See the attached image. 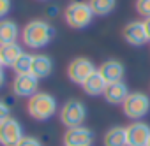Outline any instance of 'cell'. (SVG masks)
Here are the masks:
<instances>
[{
  "instance_id": "1",
  "label": "cell",
  "mask_w": 150,
  "mask_h": 146,
  "mask_svg": "<svg viewBox=\"0 0 150 146\" xmlns=\"http://www.w3.org/2000/svg\"><path fill=\"white\" fill-rule=\"evenodd\" d=\"M53 37H55V28L44 20H30L21 32L23 44L32 49L48 46L53 41Z\"/></svg>"
},
{
  "instance_id": "2",
  "label": "cell",
  "mask_w": 150,
  "mask_h": 146,
  "mask_svg": "<svg viewBox=\"0 0 150 146\" xmlns=\"http://www.w3.org/2000/svg\"><path fill=\"white\" fill-rule=\"evenodd\" d=\"M27 111L34 120L46 121L57 113V99L48 92H37L28 99Z\"/></svg>"
},
{
  "instance_id": "3",
  "label": "cell",
  "mask_w": 150,
  "mask_h": 146,
  "mask_svg": "<svg viewBox=\"0 0 150 146\" xmlns=\"http://www.w3.org/2000/svg\"><path fill=\"white\" fill-rule=\"evenodd\" d=\"M94 13L88 6V2H71L65 11H64V20L65 23L74 28V30H81V28H87L92 20H94Z\"/></svg>"
},
{
  "instance_id": "4",
  "label": "cell",
  "mask_w": 150,
  "mask_h": 146,
  "mask_svg": "<svg viewBox=\"0 0 150 146\" xmlns=\"http://www.w3.org/2000/svg\"><path fill=\"white\" fill-rule=\"evenodd\" d=\"M122 111L132 121L145 118L150 111V95L145 92H131L122 104Z\"/></svg>"
},
{
  "instance_id": "5",
  "label": "cell",
  "mask_w": 150,
  "mask_h": 146,
  "mask_svg": "<svg viewBox=\"0 0 150 146\" xmlns=\"http://www.w3.org/2000/svg\"><path fill=\"white\" fill-rule=\"evenodd\" d=\"M58 118L64 127L72 128V127H80L87 120V107L80 99H69L58 113Z\"/></svg>"
},
{
  "instance_id": "6",
  "label": "cell",
  "mask_w": 150,
  "mask_h": 146,
  "mask_svg": "<svg viewBox=\"0 0 150 146\" xmlns=\"http://www.w3.org/2000/svg\"><path fill=\"white\" fill-rule=\"evenodd\" d=\"M94 72H97L94 62L87 56H76V58H72L67 65V76L69 79L74 83V85H83Z\"/></svg>"
},
{
  "instance_id": "7",
  "label": "cell",
  "mask_w": 150,
  "mask_h": 146,
  "mask_svg": "<svg viewBox=\"0 0 150 146\" xmlns=\"http://www.w3.org/2000/svg\"><path fill=\"white\" fill-rule=\"evenodd\" d=\"M23 135V127L16 118L9 116L0 123V146H16Z\"/></svg>"
},
{
  "instance_id": "8",
  "label": "cell",
  "mask_w": 150,
  "mask_h": 146,
  "mask_svg": "<svg viewBox=\"0 0 150 146\" xmlns=\"http://www.w3.org/2000/svg\"><path fill=\"white\" fill-rule=\"evenodd\" d=\"M127 146H146L150 141V125L143 120L131 121L125 127Z\"/></svg>"
},
{
  "instance_id": "9",
  "label": "cell",
  "mask_w": 150,
  "mask_h": 146,
  "mask_svg": "<svg viewBox=\"0 0 150 146\" xmlns=\"http://www.w3.org/2000/svg\"><path fill=\"white\" fill-rule=\"evenodd\" d=\"M122 37L124 41L129 44V46H145L150 39H148V34H146V28H145V23L136 20V21H129L124 28H122Z\"/></svg>"
},
{
  "instance_id": "10",
  "label": "cell",
  "mask_w": 150,
  "mask_h": 146,
  "mask_svg": "<svg viewBox=\"0 0 150 146\" xmlns=\"http://www.w3.org/2000/svg\"><path fill=\"white\" fill-rule=\"evenodd\" d=\"M13 92L18 97L30 99L34 93L39 92V79L34 74H16L13 79Z\"/></svg>"
},
{
  "instance_id": "11",
  "label": "cell",
  "mask_w": 150,
  "mask_h": 146,
  "mask_svg": "<svg viewBox=\"0 0 150 146\" xmlns=\"http://www.w3.org/2000/svg\"><path fill=\"white\" fill-rule=\"evenodd\" d=\"M94 132L88 127H72L64 134V146H92Z\"/></svg>"
},
{
  "instance_id": "12",
  "label": "cell",
  "mask_w": 150,
  "mask_h": 146,
  "mask_svg": "<svg viewBox=\"0 0 150 146\" xmlns=\"http://www.w3.org/2000/svg\"><path fill=\"white\" fill-rule=\"evenodd\" d=\"M97 72L106 79V83H118V81H124V76H125V67L120 60L117 58H110L106 62H103L97 69Z\"/></svg>"
},
{
  "instance_id": "13",
  "label": "cell",
  "mask_w": 150,
  "mask_h": 146,
  "mask_svg": "<svg viewBox=\"0 0 150 146\" xmlns=\"http://www.w3.org/2000/svg\"><path fill=\"white\" fill-rule=\"evenodd\" d=\"M129 93H131V92H129V86H127L124 81H118V83H110V85L106 86L103 97H104V100H106L108 104L122 106Z\"/></svg>"
},
{
  "instance_id": "14",
  "label": "cell",
  "mask_w": 150,
  "mask_h": 146,
  "mask_svg": "<svg viewBox=\"0 0 150 146\" xmlns=\"http://www.w3.org/2000/svg\"><path fill=\"white\" fill-rule=\"evenodd\" d=\"M20 35H21V32L14 20H7V18L0 20V46L18 42Z\"/></svg>"
},
{
  "instance_id": "15",
  "label": "cell",
  "mask_w": 150,
  "mask_h": 146,
  "mask_svg": "<svg viewBox=\"0 0 150 146\" xmlns=\"http://www.w3.org/2000/svg\"><path fill=\"white\" fill-rule=\"evenodd\" d=\"M51 72H53V60L48 55H42V53L34 55L30 74H34L37 79H42V78H48Z\"/></svg>"
},
{
  "instance_id": "16",
  "label": "cell",
  "mask_w": 150,
  "mask_h": 146,
  "mask_svg": "<svg viewBox=\"0 0 150 146\" xmlns=\"http://www.w3.org/2000/svg\"><path fill=\"white\" fill-rule=\"evenodd\" d=\"M103 144L104 146H127L125 127H122V125L110 127L103 135Z\"/></svg>"
},
{
  "instance_id": "17",
  "label": "cell",
  "mask_w": 150,
  "mask_h": 146,
  "mask_svg": "<svg viewBox=\"0 0 150 146\" xmlns=\"http://www.w3.org/2000/svg\"><path fill=\"white\" fill-rule=\"evenodd\" d=\"M106 86H108V83H106V79L99 74V72H94V74L81 85L83 92H85L87 95H90V97H99V95H103L104 90H106Z\"/></svg>"
},
{
  "instance_id": "18",
  "label": "cell",
  "mask_w": 150,
  "mask_h": 146,
  "mask_svg": "<svg viewBox=\"0 0 150 146\" xmlns=\"http://www.w3.org/2000/svg\"><path fill=\"white\" fill-rule=\"evenodd\" d=\"M23 53L21 46L18 42H13V44H4L0 46V58H2V63L4 67H13L14 62L20 58V55Z\"/></svg>"
},
{
  "instance_id": "19",
  "label": "cell",
  "mask_w": 150,
  "mask_h": 146,
  "mask_svg": "<svg viewBox=\"0 0 150 146\" xmlns=\"http://www.w3.org/2000/svg\"><path fill=\"white\" fill-rule=\"evenodd\" d=\"M88 6L96 16H108L115 11L117 0H88Z\"/></svg>"
},
{
  "instance_id": "20",
  "label": "cell",
  "mask_w": 150,
  "mask_h": 146,
  "mask_svg": "<svg viewBox=\"0 0 150 146\" xmlns=\"http://www.w3.org/2000/svg\"><path fill=\"white\" fill-rule=\"evenodd\" d=\"M32 60H34V55L23 51L20 55V58L14 62L13 70L16 72V74H30V70H32Z\"/></svg>"
},
{
  "instance_id": "21",
  "label": "cell",
  "mask_w": 150,
  "mask_h": 146,
  "mask_svg": "<svg viewBox=\"0 0 150 146\" xmlns=\"http://www.w3.org/2000/svg\"><path fill=\"white\" fill-rule=\"evenodd\" d=\"M134 7H136V13H138L143 20L150 18V0H136Z\"/></svg>"
},
{
  "instance_id": "22",
  "label": "cell",
  "mask_w": 150,
  "mask_h": 146,
  "mask_svg": "<svg viewBox=\"0 0 150 146\" xmlns=\"http://www.w3.org/2000/svg\"><path fill=\"white\" fill-rule=\"evenodd\" d=\"M16 146H41V142H39V139H37V137L23 135V137H21V141H20Z\"/></svg>"
},
{
  "instance_id": "23",
  "label": "cell",
  "mask_w": 150,
  "mask_h": 146,
  "mask_svg": "<svg viewBox=\"0 0 150 146\" xmlns=\"http://www.w3.org/2000/svg\"><path fill=\"white\" fill-rule=\"evenodd\" d=\"M9 116H11V107L4 100H0V123H2L4 120H7Z\"/></svg>"
},
{
  "instance_id": "24",
  "label": "cell",
  "mask_w": 150,
  "mask_h": 146,
  "mask_svg": "<svg viewBox=\"0 0 150 146\" xmlns=\"http://www.w3.org/2000/svg\"><path fill=\"white\" fill-rule=\"evenodd\" d=\"M11 11V0H0V20H4Z\"/></svg>"
},
{
  "instance_id": "25",
  "label": "cell",
  "mask_w": 150,
  "mask_h": 146,
  "mask_svg": "<svg viewBox=\"0 0 150 146\" xmlns=\"http://www.w3.org/2000/svg\"><path fill=\"white\" fill-rule=\"evenodd\" d=\"M46 14H48V16H51V18H53V16H57V14H58V7H57V6H50V7L46 9Z\"/></svg>"
},
{
  "instance_id": "26",
  "label": "cell",
  "mask_w": 150,
  "mask_h": 146,
  "mask_svg": "<svg viewBox=\"0 0 150 146\" xmlns=\"http://www.w3.org/2000/svg\"><path fill=\"white\" fill-rule=\"evenodd\" d=\"M143 23H145V28H146V34H148V39H150V18H146V20H143Z\"/></svg>"
},
{
  "instance_id": "27",
  "label": "cell",
  "mask_w": 150,
  "mask_h": 146,
  "mask_svg": "<svg viewBox=\"0 0 150 146\" xmlns=\"http://www.w3.org/2000/svg\"><path fill=\"white\" fill-rule=\"evenodd\" d=\"M4 83H6V74H4V70L0 69V88L4 86Z\"/></svg>"
},
{
  "instance_id": "28",
  "label": "cell",
  "mask_w": 150,
  "mask_h": 146,
  "mask_svg": "<svg viewBox=\"0 0 150 146\" xmlns=\"http://www.w3.org/2000/svg\"><path fill=\"white\" fill-rule=\"evenodd\" d=\"M4 67V63H2V58H0V69H2Z\"/></svg>"
},
{
  "instance_id": "29",
  "label": "cell",
  "mask_w": 150,
  "mask_h": 146,
  "mask_svg": "<svg viewBox=\"0 0 150 146\" xmlns=\"http://www.w3.org/2000/svg\"><path fill=\"white\" fill-rule=\"evenodd\" d=\"M146 146H150V141H148V144H146Z\"/></svg>"
}]
</instances>
